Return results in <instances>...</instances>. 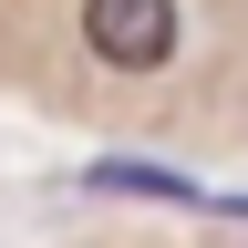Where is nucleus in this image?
<instances>
[{"label": "nucleus", "mask_w": 248, "mask_h": 248, "mask_svg": "<svg viewBox=\"0 0 248 248\" xmlns=\"http://www.w3.org/2000/svg\"><path fill=\"white\" fill-rule=\"evenodd\" d=\"M83 52L93 62H104V73H166V62L186 52V11H176V0H83Z\"/></svg>", "instance_id": "f257e3e1"}, {"label": "nucleus", "mask_w": 248, "mask_h": 248, "mask_svg": "<svg viewBox=\"0 0 248 248\" xmlns=\"http://www.w3.org/2000/svg\"><path fill=\"white\" fill-rule=\"evenodd\" d=\"M93 197H145V207H207V186L197 176H176V166H145V155H104V166H83Z\"/></svg>", "instance_id": "f03ea898"}]
</instances>
